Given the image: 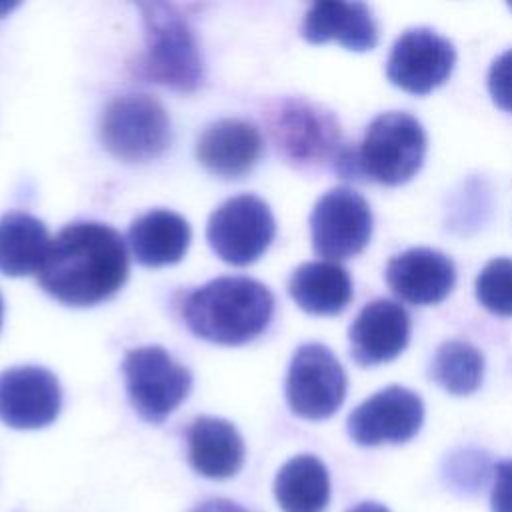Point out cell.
<instances>
[{
	"label": "cell",
	"instance_id": "cell-1",
	"mask_svg": "<svg viewBox=\"0 0 512 512\" xmlns=\"http://www.w3.org/2000/svg\"><path fill=\"white\" fill-rule=\"evenodd\" d=\"M122 236L102 222H74L48 246L38 270L40 288L54 300L86 308L112 298L128 280Z\"/></svg>",
	"mask_w": 512,
	"mask_h": 512
},
{
	"label": "cell",
	"instance_id": "cell-2",
	"mask_svg": "<svg viewBox=\"0 0 512 512\" xmlns=\"http://www.w3.org/2000/svg\"><path fill=\"white\" fill-rule=\"evenodd\" d=\"M274 314V296L258 280L248 276H220L182 302L186 326L202 340L240 346L260 336Z\"/></svg>",
	"mask_w": 512,
	"mask_h": 512
},
{
	"label": "cell",
	"instance_id": "cell-3",
	"mask_svg": "<svg viewBox=\"0 0 512 512\" xmlns=\"http://www.w3.org/2000/svg\"><path fill=\"white\" fill-rule=\"evenodd\" d=\"M146 28V48L134 74L176 90H196L202 82V56L186 18L170 4H138Z\"/></svg>",
	"mask_w": 512,
	"mask_h": 512
},
{
	"label": "cell",
	"instance_id": "cell-4",
	"mask_svg": "<svg viewBox=\"0 0 512 512\" xmlns=\"http://www.w3.org/2000/svg\"><path fill=\"white\" fill-rule=\"evenodd\" d=\"M426 146V132L412 114L384 112L368 124L350 168L372 182L398 186L420 170Z\"/></svg>",
	"mask_w": 512,
	"mask_h": 512
},
{
	"label": "cell",
	"instance_id": "cell-5",
	"mask_svg": "<svg viewBox=\"0 0 512 512\" xmlns=\"http://www.w3.org/2000/svg\"><path fill=\"white\" fill-rule=\"evenodd\" d=\"M122 374L132 408L150 424L164 422L190 394L192 374L162 346H140L126 352Z\"/></svg>",
	"mask_w": 512,
	"mask_h": 512
},
{
	"label": "cell",
	"instance_id": "cell-6",
	"mask_svg": "<svg viewBox=\"0 0 512 512\" xmlns=\"http://www.w3.org/2000/svg\"><path fill=\"white\" fill-rule=\"evenodd\" d=\"M104 148L124 162H146L160 156L170 142V120L164 106L148 94H124L108 102L100 118Z\"/></svg>",
	"mask_w": 512,
	"mask_h": 512
},
{
	"label": "cell",
	"instance_id": "cell-7",
	"mask_svg": "<svg viewBox=\"0 0 512 512\" xmlns=\"http://www.w3.org/2000/svg\"><path fill=\"white\" fill-rule=\"evenodd\" d=\"M276 222L268 204L254 194L222 202L208 218L206 240L220 260L232 266L256 262L272 244Z\"/></svg>",
	"mask_w": 512,
	"mask_h": 512
},
{
	"label": "cell",
	"instance_id": "cell-8",
	"mask_svg": "<svg viewBox=\"0 0 512 512\" xmlns=\"http://www.w3.org/2000/svg\"><path fill=\"white\" fill-rule=\"evenodd\" d=\"M346 386V372L330 348L316 342L296 348L286 374V400L296 416L330 418L342 406Z\"/></svg>",
	"mask_w": 512,
	"mask_h": 512
},
{
	"label": "cell",
	"instance_id": "cell-9",
	"mask_svg": "<svg viewBox=\"0 0 512 512\" xmlns=\"http://www.w3.org/2000/svg\"><path fill=\"white\" fill-rule=\"evenodd\" d=\"M372 236L368 202L352 188H332L310 212V238L316 254L336 262L356 256Z\"/></svg>",
	"mask_w": 512,
	"mask_h": 512
},
{
	"label": "cell",
	"instance_id": "cell-10",
	"mask_svg": "<svg viewBox=\"0 0 512 512\" xmlns=\"http://www.w3.org/2000/svg\"><path fill=\"white\" fill-rule=\"evenodd\" d=\"M270 132L278 150L298 164L334 160L340 166L346 156L336 120L302 100L282 102L270 116Z\"/></svg>",
	"mask_w": 512,
	"mask_h": 512
},
{
	"label": "cell",
	"instance_id": "cell-11",
	"mask_svg": "<svg viewBox=\"0 0 512 512\" xmlns=\"http://www.w3.org/2000/svg\"><path fill=\"white\" fill-rule=\"evenodd\" d=\"M456 64L452 42L430 28H410L394 42L388 62V80L410 94H428L442 86Z\"/></svg>",
	"mask_w": 512,
	"mask_h": 512
},
{
	"label": "cell",
	"instance_id": "cell-12",
	"mask_svg": "<svg viewBox=\"0 0 512 512\" xmlns=\"http://www.w3.org/2000/svg\"><path fill=\"white\" fill-rule=\"evenodd\" d=\"M422 422L420 396L404 386H388L350 412L348 434L360 446L400 444L414 438Z\"/></svg>",
	"mask_w": 512,
	"mask_h": 512
},
{
	"label": "cell",
	"instance_id": "cell-13",
	"mask_svg": "<svg viewBox=\"0 0 512 512\" xmlns=\"http://www.w3.org/2000/svg\"><path fill=\"white\" fill-rule=\"evenodd\" d=\"M62 406L58 378L42 366H14L0 372V420L16 430L52 424Z\"/></svg>",
	"mask_w": 512,
	"mask_h": 512
},
{
	"label": "cell",
	"instance_id": "cell-14",
	"mask_svg": "<svg viewBox=\"0 0 512 512\" xmlns=\"http://www.w3.org/2000/svg\"><path fill=\"white\" fill-rule=\"evenodd\" d=\"M410 328L412 322L402 304L372 300L350 324V354L362 366L390 362L408 346Z\"/></svg>",
	"mask_w": 512,
	"mask_h": 512
},
{
	"label": "cell",
	"instance_id": "cell-15",
	"mask_svg": "<svg viewBox=\"0 0 512 512\" xmlns=\"http://www.w3.org/2000/svg\"><path fill=\"white\" fill-rule=\"evenodd\" d=\"M390 290L414 304L428 306L442 302L454 288V262L434 248H410L396 254L386 266Z\"/></svg>",
	"mask_w": 512,
	"mask_h": 512
},
{
	"label": "cell",
	"instance_id": "cell-16",
	"mask_svg": "<svg viewBox=\"0 0 512 512\" xmlns=\"http://www.w3.org/2000/svg\"><path fill=\"white\" fill-rule=\"evenodd\" d=\"M262 136L256 126L236 118L210 124L198 138V162L214 176L240 178L250 172L262 154Z\"/></svg>",
	"mask_w": 512,
	"mask_h": 512
},
{
	"label": "cell",
	"instance_id": "cell-17",
	"mask_svg": "<svg viewBox=\"0 0 512 512\" xmlns=\"http://www.w3.org/2000/svg\"><path fill=\"white\" fill-rule=\"evenodd\" d=\"M302 36L310 44L336 40L348 50L366 52L378 42V26L366 4L360 2H316L304 16Z\"/></svg>",
	"mask_w": 512,
	"mask_h": 512
},
{
	"label": "cell",
	"instance_id": "cell-18",
	"mask_svg": "<svg viewBox=\"0 0 512 512\" xmlns=\"http://www.w3.org/2000/svg\"><path fill=\"white\" fill-rule=\"evenodd\" d=\"M186 440L188 460L198 474L224 480L240 472L244 464V440L232 422L200 416L190 424Z\"/></svg>",
	"mask_w": 512,
	"mask_h": 512
},
{
	"label": "cell",
	"instance_id": "cell-19",
	"mask_svg": "<svg viewBox=\"0 0 512 512\" xmlns=\"http://www.w3.org/2000/svg\"><path fill=\"white\" fill-rule=\"evenodd\" d=\"M190 224L176 212L156 208L138 216L128 230L136 262L148 268L176 264L190 246Z\"/></svg>",
	"mask_w": 512,
	"mask_h": 512
},
{
	"label": "cell",
	"instance_id": "cell-20",
	"mask_svg": "<svg viewBox=\"0 0 512 512\" xmlns=\"http://www.w3.org/2000/svg\"><path fill=\"white\" fill-rule=\"evenodd\" d=\"M292 300L308 314H340L352 298V280L344 266L332 260L300 264L288 282Z\"/></svg>",
	"mask_w": 512,
	"mask_h": 512
},
{
	"label": "cell",
	"instance_id": "cell-21",
	"mask_svg": "<svg viewBox=\"0 0 512 512\" xmlns=\"http://www.w3.org/2000/svg\"><path fill=\"white\" fill-rule=\"evenodd\" d=\"M274 496L282 512H324L330 502V476L312 454L290 458L276 474Z\"/></svg>",
	"mask_w": 512,
	"mask_h": 512
},
{
	"label": "cell",
	"instance_id": "cell-22",
	"mask_svg": "<svg viewBox=\"0 0 512 512\" xmlns=\"http://www.w3.org/2000/svg\"><path fill=\"white\" fill-rule=\"evenodd\" d=\"M50 236L42 220L28 212H8L0 218V272L6 276L38 274Z\"/></svg>",
	"mask_w": 512,
	"mask_h": 512
},
{
	"label": "cell",
	"instance_id": "cell-23",
	"mask_svg": "<svg viewBox=\"0 0 512 512\" xmlns=\"http://www.w3.org/2000/svg\"><path fill=\"white\" fill-rule=\"evenodd\" d=\"M484 374V358L478 348L464 340H448L438 346L430 364L432 380L450 394H472Z\"/></svg>",
	"mask_w": 512,
	"mask_h": 512
},
{
	"label": "cell",
	"instance_id": "cell-24",
	"mask_svg": "<svg viewBox=\"0 0 512 512\" xmlns=\"http://www.w3.org/2000/svg\"><path fill=\"white\" fill-rule=\"evenodd\" d=\"M476 298L492 314L512 316V258H494L476 276Z\"/></svg>",
	"mask_w": 512,
	"mask_h": 512
},
{
	"label": "cell",
	"instance_id": "cell-25",
	"mask_svg": "<svg viewBox=\"0 0 512 512\" xmlns=\"http://www.w3.org/2000/svg\"><path fill=\"white\" fill-rule=\"evenodd\" d=\"M488 92L498 108L512 114V48L502 52L490 64Z\"/></svg>",
	"mask_w": 512,
	"mask_h": 512
},
{
	"label": "cell",
	"instance_id": "cell-26",
	"mask_svg": "<svg viewBox=\"0 0 512 512\" xmlns=\"http://www.w3.org/2000/svg\"><path fill=\"white\" fill-rule=\"evenodd\" d=\"M490 504L492 512H512V458L498 462L494 468Z\"/></svg>",
	"mask_w": 512,
	"mask_h": 512
},
{
	"label": "cell",
	"instance_id": "cell-27",
	"mask_svg": "<svg viewBox=\"0 0 512 512\" xmlns=\"http://www.w3.org/2000/svg\"><path fill=\"white\" fill-rule=\"evenodd\" d=\"M194 512H246V510L230 500H210L200 504Z\"/></svg>",
	"mask_w": 512,
	"mask_h": 512
},
{
	"label": "cell",
	"instance_id": "cell-28",
	"mask_svg": "<svg viewBox=\"0 0 512 512\" xmlns=\"http://www.w3.org/2000/svg\"><path fill=\"white\" fill-rule=\"evenodd\" d=\"M348 512H390V510L378 502H360L358 506L350 508Z\"/></svg>",
	"mask_w": 512,
	"mask_h": 512
},
{
	"label": "cell",
	"instance_id": "cell-29",
	"mask_svg": "<svg viewBox=\"0 0 512 512\" xmlns=\"http://www.w3.org/2000/svg\"><path fill=\"white\" fill-rule=\"evenodd\" d=\"M14 6H16V4H0V16H2L6 10L10 12V8H14Z\"/></svg>",
	"mask_w": 512,
	"mask_h": 512
},
{
	"label": "cell",
	"instance_id": "cell-30",
	"mask_svg": "<svg viewBox=\"0 0 512 512\" xmlns=\"http://www.w3.org/2000/svg\"><path fill=\"white\" fill-rule=\"evenodd\" d=\"M2 316H4V302H2V296H0V328H2Z\"/></svg>",
	"mask_w": 512,
	"mask_h": 512
},
{
	"label": "cell",
	"instance_id": "cell-31",
	"mask_svg": "<svg viewBox=\"0 0 512 512\" xmlns=\"http://www.w3.org/2000/svg\"><path fill=\"white\" fill-rule=\"evenodd\" d=\"M510 8H512V6H510Z\"/></svg>",
	"mask_w": 512,
	"mask_h": 512
}]
</instances>
